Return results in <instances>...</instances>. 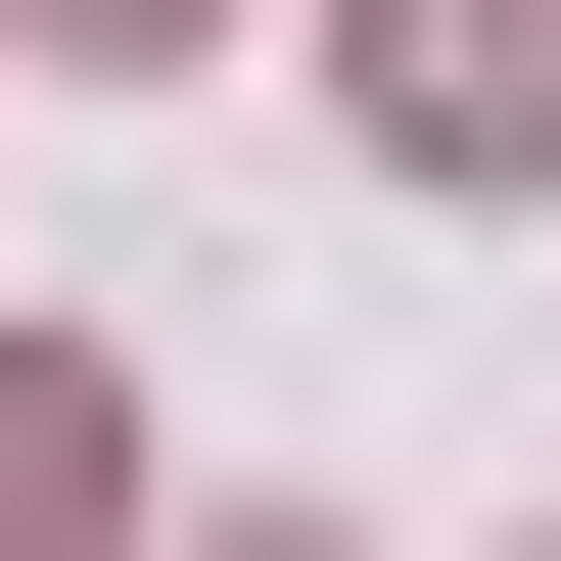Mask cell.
<instances>
[{
	"mask_svg": "<svg viewBox=\"0 0 561 561\" xmlns=\"http://www.w3.org/2000/svg\"><path fill=\"white\" fill-rule=\"evenodd\" d=\"M328 94H375V187H561V0H328Z\"/></svg>",
	"mask_w": 561,
	"mask_h": 561,
	"instance_id": "1",
	"label": "cell"
},
{
	"mask_svg": "<svg viewBox=\"0 0 561 561\" xmlns=\"http://www.w3.org/2000/svg\"><path fill=\"white\" fill-rule=\"evenodd\" d=\"M0 561H140V421L47 375V328H0Z\"/></svg>",
	"mask_w": 561,
	"mask_h": 561,
	"instance_id": "2",
	"label": "cell"
},
{
	"mask_svg": "<svg viewBox=\"0 0 561 561\" xmlns=\"http://www.w3.org/2000/svg\"><path fill=\"white\" fill-rule=\"evenodd\" d=\"M0 47H234V0H0Z\"/></svg>",
	"mask_w": 561,
	"mask_h": 561,
	"instance_id": "3",
	"label": "cell"
},
{
	"mask_svg": "<svg viewBox=\"0 0 561 561\" xmlns=\"http://www.w3.org/2000/svg\"><path fill=\"white\" fill-rule=\"evenodd\" d=\"M187 561H280V515H187Z\"/></svg>",
	"mask_w": 561,
	"mask_h": 561,
	"instance_id": "4",
	"label": "cell"
}]
</instances>
